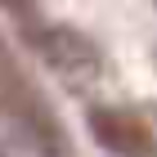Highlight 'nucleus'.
<instances>
[{
  "label": "nucleus",
  "mask_w": 157,
  "mask_h": 157,
  "mask_svg": "<svg viewBox=\"0 0 157 157\" xmlns=\"http://www.w3.org/2000/svg\"><path fill=\"white\" fill-rule=\"evenodd\" d=\"M40 54L59 76L67 81H90L99 76V49L81 36V32H67V27H49L40 36Z\"/></svg>",
  "instance_id": "1"
},
{
  "label": "nucleus",
  "mask_w": 157,
  "mask_h": 157,
  "mask_svg": "<svg viewBox=\"0 0 157 157\" xmlns=\"http://www.w3.org/2000/svg\"><path fill=\"white\" fill-rule=\"evenodd\" d=\"M0 157H54L40 130H32L23 117H0Z\"/></svg>",
  "instance_id": "2"
}]
</instances>
